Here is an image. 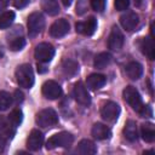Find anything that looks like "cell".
I'll return each instance as SVG.
<instances>
[{
  "mask_svg": "<svg viewBox=\"0 0 155 155\" xmlns=\"http://www.w3.org/2000/svg\"><path fill=\"white\" fill-rule=\"evenodd\" d=\"M120 115V107L117 103L113 101H108L103 104L101 109V116L105 121H115Z\"/></svg>",
  "mask_w": 155,
  "mask_h": 155,
  "instance_id": "obj_7",
  "label": "cell"
},
{
  "mask_svg": "<svg viewBox=\"0 0 155 155\" xmlns=\"http://www.w3.org/2000/svg\"><path fill=\"white\" fill-rule=\"evenodd\" d=\"M74 142V137L68 132H59L48 138L46 143L47 149L54 148H69Z\"/></svg>",
  "mask_w": 155,
  "mask_h": 155,
  "instance_id": "obj_3",
  "label": "cell"
},
{
  "mask_svg": "<svg viewBox=\"0 0 155 155\" xmlns=\"http://www.w3.org/2000/svg\"><path fill=\"white\" fill-rule=\"evenodd\" d=\"M107 82V78L102 74H97V73H93L91 75L87 76L86 79V86L92 90V91H96V90H99L101 87H103Z\"/></svg>",
  "mask_w": 155,
  "mask_h": 155,
  "instance_id": "obj_15",
  "label": "cell"
},
{
  "mask_svg": "<svg viewBox=\"0 0 155 155\" xmlns=\"http://www.w3.org/2000/svg\"><path fill=\"white\" fill-rule=\"evenodd\" d=\"M16 81L23 88H30L34 84V73L30 64H22L16 70Z\"/></svg>",
  "mask_w": 155,
  "mask_h": 155,
  "instance_id": "obj_1",
  "label": "cell"
},
{
  "mask_svg": "<svg viewBox=\"0 0 155 155\" xmlns=\"http://www.w3.org/2000/svg\"><path fill=\"white\" fill-rule=\"evenodd\" d=\"M22 119H23V114H22V110L21 109H13L10 115H8V122L12 125V126H18L21 122H22Z\"/></svg>",
  "mask_w": 155,
  "mask_h": 155,
  "instance_id": "obj_28",
  "label": "cell"
},
{
  "mask_svg": "<svg viewBox=\"0 0 155 155\" xmlns=\"http://www.w3.org/2000/svg\"><path fill=\"white\" fill-rule=\"evenodd\" d=\"M90 4H91V7L97 11V12H103V10L105 8V4H107V0H90Z\"/></svg>",
  "mask_w": 155,
  "mask_h": 155,
  "instance_id": "obj_29",
  "label": "cell"
},
{
  "mask_svg": "<svg viewBox=\"0 0 155 155\" xmlns=\"http://www.w3.org/2000/svg\"><path fill=\"white\" fill-rule=\"evenodd\" d=\"M91 133H92V136H93L96 139H98V140L108 139V138H110V136H111L110 128H109L108 126L103 125V124H99V122H97V124H94V125L92 126Z\"/></svg>",
  "mask_w": 155,
  "mask_h": 155,
  "instance_id": "obj_16",
  "label": "cell"
},
{
  "mask_svg": "<svg viewBox=\"0 0 155 155\" xmlns=\"http://www.w3.org/2000/svg\"><path fill=\"white\" fill-rule=\"evenodd\" d=\"M61 1H62L63 6H65V7L70 6V5H71V2H73V0H61Z\"/></svg>",
  "mask_w": 155,
  "mask_h": 155,
  "instance_id": "obj_37",
  "label": "cell"
},
{
  "mask_svg": "<svg viewBox=\"0 0 155 155\" xmlns=\"http://www.w3.org/2000/svg\"><path fill=\"white\" fill-rule=\"evenodd\" d=\"M133 1H134L136 6H140V4H142V0H133Z\"/></svg>",
  "mask_w": 155,
  "mask_h": 155,
  "instance_id": "obj_38",
  "label": "cell"
},
{
  "mask_svg": "<svg viewBox=\"0 0 155 155\" xmlns=\"http://www.w3.org/2000/svg\"><path fill=\"white\" fill-rule=\"evenodd\" d=\"M75 29L79 34H82V35H86V36H90L92 35L96 29H97V19L94 17H88L86 21H81V22H78L75 24Z\"/></svg>",
  "mask_w": 155,
  "mask_h": 155,
  "instance_id": "obj_11",
  "label": "cell"
},
{
  "mask_svg": "<svg viewBox=\"0 0 155 155\" xmlns=\"http://www.w3.org/2000/svg\"><path fill=\"white\" fill-rule=\"evenodd\" d=\"M85 0H79L78 5H76V13L78 15H82L86 10H87V5H84Z\"/></svg>",
  "mask_w": 155,
  "mask_h": 155,
  "instance_id": "obj_31",
  "label": "cell"
},
{
  "mask_svg": "<svg viewBox=\"0 0 155 155\" xmlns=\"http://www.w3.org/2000/svg\"><path fill=\"white\" fill-rule=\"evenodd\" d=\"M10 125H11V124L8 122V120H6L2 115H0V132L4 131V130H6Z\"/></svg>",
  "mask_w": 155,
  "mask_h": 155,
  "instance_id": "obj_34",
  "label": "cell"
},
{
  "mask_svg": "<svg viewBox=\"0 0 155 155\" xmlns=\"http://www.w3.org/2000/svg\"><path fill=\"white\" fill-rule=\"evenodd\" d=\"M42 94L47 99H57L62 96V87L53 80H47L42 85Z\"/></svg>",
  "mask_w": 155,
  "mask_h": 155,
  "instance_id": "obj_10",
  "label": "cell"
},
{
  "mask_svg": "<svg viewBox=\"0 0 155 155\" xmlns=\"http://www.w3.org/2000/svg\"><path fill=\"white\" fill-rule=\"evenodd\" d=\"M126 74L131 80H138L143 74V67L138 62H130L126 65Z\"/></svg>",
  "mask_w": 155,
  "mask_h": 155,
  "instance_id": "obj_19",
  "label": "cell"
},
{
  "mask_svg": "<svg viewBox=\"0 0 155 155\" xmlns=\"http://www.w3.org/2000/svg\"><path fill=\"white\" fill-rule=\"evenodd\" d=\"M1 56H2V52H1V50H0V57H1Z\"/></svg>",
  "mask_w": 155,
  "mask_h": 155,
  "instance_id": "obj_39",
  "label": "cell"
},
{
  "mask_svg": "<svg viewBox=\"0 0 155 155\" xmlns=\"http://www.w3.org/2000/svg\"><path fill=\"white\" fill-rule=\"evenodd\" d=\"M24 45H25V40L22 35L21 36L19 35H13L8 39V47L12 51H19L24 47Z\"/></svg>",
  "mask_w": 155,
  "mask_h": 155,
  "instance_id": "obj_25",
  "label": "cell"
},
{
  "mask_svg": "<svg viewBox=\"0 0 155 155\" xmlns=\"http://www.w3.org/2000/svg\"><path fill=\"white\" fill-rule=\"evenodd\" d=\"M44 143V134L39 130H33L27 139V147L31 151H36L42 147Z\"/></svg>",
  "mask_w": 155,
  "mask_h": 155,
  "instance_id": "obj_14",
  "label": "cell"
},
{
  "mask_svg": "<svg viewBox=\"0 0 155 155\" xmlns=\"http://www.w3.org/2000/svg\"><path fill=\"white\" fill-rule=\"evenodd\" d=\"M140 136L147 143H151L155 139V126L151 122H145L140 126Z\"/></svg>",
  "mask_w": 155,
  "mask_h": 155,
  "instance_id": "obj_21",
  "label": "cell"
},
{
  "mask_svg": "<svg viewBox=\"0 0 155 155\" xmlns=\"http://www.w3.org/2000/svg\"><path fill=\"white\" fill-rule=\"evenodd\" d=\"M62 70H63V74L68 79H70L79 71V64L73 59H65L62 64Z\"/></svg>",
  "mask_w": 155,
  "mask_h": 155,
  "instance_id": "obj_22",
  "label": "cell"
},
{
  "mask_svg": "<svg viewBox=\"0 0 155 155\" xmlns=\"http://www.w3.org/2000/svg\"><path fill=\"white\" fill-rule=\"evenodd\" d=\"M139 47H140V51L143 52V54H145L149 59L155 58V45H154L153 38H143Z\"/></svg>",
  "mask_w": 155,
  "mask_h": 155,
  "instance_id": "obj_17",
  "label": "cell"
},
{
  "mask_svg": "<svg viewBox=\"0 0 155 155\" xmlns=\"http://www.w3.org/2000/svg\"><path fill=\"white\" fill-rule=\"evenodd\" d=\"M69 22L65 18H59L57 19L51 27H50V35L52 38H62L68 34L69 31Z\"/></svg>",
  "mask_w": 155,
  "mask_h": 155,
  "instance_id": "obj_12",
  "label": "cell"
},
{
  "mask_svg": "<svg viewBox=\"0 0 155 155\" xmlns=\"http://www.w3.org/2000/svg\"><path fill=\"white\" fill-rule=\"evenodd\" d=\"M29 1L30 0H13V5L17 8H23V7H25L29 4Z\"/></svg>",
  "mask_w": 155,
  "mask_h": 155,
  "instance_id": "obj_33",
  "label": "cell"
},
{
  "mask_svg": "<svg viewBox=\"0 0 155 155\" xmlns=\"http://www.w3.org/2000/svg\"><path fill=\"white\" fill-rule=\"evenodd\" d=\"M114 5L117 11H125L130 6V0H115Z\"/></svg>",
  "mask_w": 155,
  "mask_h": 155,
  "instance_id": "obj_30",
  "label": "cell"
},
{
  "mask_svg": "<svg viewBox=\"0 0 155 155\" xmlns=\"http://www.w3.org/2000/svg\"><path fill=\"white\" fill-rule=\"evenodd\" d=\"M120 23L122 25L124 29L128 30V31H132L137 28L138 23H139V17L136 12L133 11H128L126 13H124L121 17H120Z\"/></svg>",
  "mask_w": 155,
  "mask_h": 155,
  "instance_id": "obj_13",
  "label": "cell"
},
{
  "mask_svg": "<svg viewBox=\"0 0 155 155\" xmlns=\"http://www.w3.org/2000/svg\"><path fill=\"white\" fill-rule=\"evenodd\" d=\"M124 34L121 33V30L114 25L110 30V34L108 36V47L110 50H114V51H119L122 46H124Z\"/></svg>",
  "mask_w": 155,
  "mask_h": 155,
  "instance_id": "obj_8",
  "label": "cell"
},
{
  "mask_svg": "<svg viewBox=\"0 0 155 155\" xmlns=\"http://www.w3.org/2000/svg\"><path fill=\"white\" fill-rule=\"evenodd\" d=\"M13 102V97L6 92V91H0V110H7Z\"/></svg>",
  "mask_w": 155,
  "mask_h": 155,
  "instance_id": "obj_27",
  "label": "cell"
},
{
  "mask_svg": "<svg viewBox=\"0 0 155 155\" xmlns=\"http://www.w3.org/2000/svg\"><path fill=\"white\" fill-rule=\"evenodd\" d=\"M15 19V12L13 11H6L0 15V29L8 28Z\"/></svg>",
  "mask_w": 155,
  "mask_h": 155,
  "instance_id": "obj_26",
  "label": "cell"
},
{
  "mask_svg": "<svg viewBox=\"0 0 155 155\" xmlns=\"http://www.w3.org/2000/svg\"><path fill=\"white\" fill-rule=\"evenodd\" d=\"M124 136L130 142H136L138 139V128L134 121L128 120L124 127Z\"/></svg>",
  "mask_w": 155,
  "mask_h": 155,
  "instance_id": "obj_20",
  "label": "cell"
},
{
  "mask_svg": "<svg viewBox=\"0 0 155 155\" xmlns=\"http://www.w3.org/2000/svg\"><path fill=\"white\" fill-rule=\"evenodd\" d=\"M15 94H16V101H17V102H21V101H23V94H22V92H19V91H16V92H15Z\"/></svg>",
  "mask_w": 155,
  "mask_h": 155,
  "instance_id": "obj_36",
  "label": "cell"
},
{
  "mask_svg": "<svg viewBox=\"0 0 155 155\" xmlns=\"http://www.w3.org/2000/svg\"><path fill=\"white\" fill-rule=\"evenodd\" d=\"M35 121L40 127L50 128L58 124V115L52 108H46L36 114Z\"/></svg>",
  "mask_w": 155,
  "mask_h": 155,
  "instance_id": "obj_2",
  "label": "cell"
},
{
  "mask_svg": "<svg viewBox=\"0 0 155 155\" xmlns=\"http://www.w3.org/2000/svg\"><path fill=\"white\" fill-rule=\"evenodd\" d=\"M7 140H8V137H7L6 134H4L2 132H0V153H2V151H4V149H5V147H6Z\"/></svg>",
  "mask_w": 155,
  "mask_h": 155,
  "instance_id": "obj_32",
  "label": "cell"
},
{
  "mask_svg": "<svg viewBox=\"0 0 155 155\" xmlns=\"http://www.w3.org/2000/svg\"><path fill=\"white\" fill-rule=\"evenodd\" d=\"M8 2H10V0H0V12H2L7 7Z\"/></svg>",
  "mask_w": 155,
  "mask_h": 155,
  "instance_id": "obj_35",
  "label": "cell"
},
{
  "mask_svg": "<svg viewBox=\"0 0 155 155\" xmlns=\"http://www.w3.org/2000/svg\"><path fill=\"white\" fill-rule=\"evenodd\" d=\"M54 56V48L48 42H40L35 47V58L40 63H48Z\"/></svg>",
  "mask_w": 155,
  "mask_h": 155,
  "instance_id": "obj_6",
  "label": "cell"
},
{
  "mask_svg": "<svg viewBox=\"0 0 155 155\" xmlns=\"http://www.w3.org/2000/svg\"><path fill=\"white\" fill-rule=\"evenodd\" d=\"M73 93H74V98L78 103H80L81 105H85V107H88L91 104V97L87 92V88L86 86L79 81L75 84L74 86V90H73Z\"/></svg>",
  "mask_w": 155,
  "mask_h": 155,
  "instance_id": "obj_9",
  "label": "cell"
},
{
  "mask_svg": "<svg viewBox=\"0 0 155 155\" xmlns=\"http://www.w3.org/2000/svg\"><path fill=\"white\" fill-rule=\"evenodd\" d=\"M110 62H111V54L108 52H101L94 57L93 64L97 69H103L107 65H109Z\"/></svg>",
  "mask_w": 155,
  "mask_h": 155,
  "instance_id": "obj_23",
  "label": "cell"
},
{
  "mask_svg": "<svg viewBox=\"0 0 155 155\" xmlns=\"http://www.w3.org/2000/svg\"><path fill=\"white\" fill-rule=\"evenodd\" d=\"M122 94H124V99L126 101V103L130 107H132V109H134L136 111H139V109L143 105V102H142V97L139 92L137 91V88L133 86H126Z\"/></svg>",
  "mask_w": 155,
  "mask_h": 155,
  "instance_id": "obj_5",
  "label": "cell"
},
{
  "mask_svg": "<svg viewBox=\"0 0 155 155\" xmlns=\"http://www.w3.org/2000/svg\"><path fill=\"white\" fill-rule=\"evenodd\" d=\"M27 25H28V34L30 38L39 35L45 28V18H44L42 13L33 12L31 15H29Z\"/></svg>",
  "mask_w": 155,
  "mask_h": 155,
  "instance_id": "obj_4",
  "label": "cell"
},
{
  "mask_svg": "<svg viewBox=\"0 0 155 155\" xmlns=\"http://www.w3.org/2000/svg\"><path fill=\"white\" fill-rule=\"evenodd\" d=\"M41 7L50 16H54L59 12V6L57 0H41Z\"/></svg>",
  "mask_w": 155,
  "mask_h": 155,
  "instance_id": "obj_24",
  "label": "cell"
},
{
  "mask_svg": "<svg viewBox=\"0 0 155 155\" xmlns=\"http://www.w3.org/2000/svg\"><path fill=\"white\" fill-rule=\"evenodd\" d=\"M76 151L79 154H82V155H93V154L97 153V147L94 145V143L92 140L82 139V140L79 142Z\"/></svg>",
  "mask_w": 155,
  "mask_h": 155,
  "instance_id": "obj_18",
  "label": "cell"
}]
</instances>
